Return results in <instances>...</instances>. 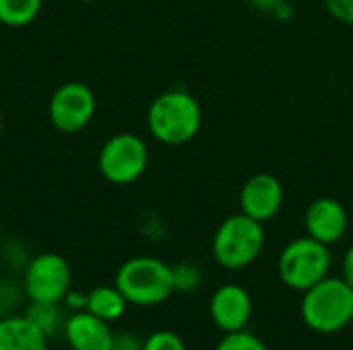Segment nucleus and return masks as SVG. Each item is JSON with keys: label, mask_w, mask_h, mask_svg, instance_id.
<instances>
[{"label": "nucleus", "mask_w": 353, "mask_h": 350, "mask_svg": "<svg viewBox=\"0 0 353 350\" xmlns=\"http://www.w3.org/2000/svg\"><path fill=\"white\" fill-rule=\"evenodd\" d=\"M203 126V107L184 89H170L157 95L147 109L151 136L168 146H182L196 138Z\"/></svg>", "instance_id": "nucleus-1"}, {"label": "nucleus", "mask_w": 353, "mask_h": 350, "mask_svg": "<svg viewBox=\"0 0 353 350\" xmlns=\"http://www.w3.org/2000/svg\"><path fill=\"white\" fill-rule=\"evenodd\" d=\"M300 316L304 324L319 334H335L350 328L353 318V289L343 278L327 276L302 293Z\"/></svg>", "instance_id": "nucleus-2"}, {"label": "nucleus", "mask_w": 353, "mask_h": 350, "mask_svg": "<svg viewBox=\"0 0 353 350\" xmlns=\"http://www.w3.org/2000/svg\"><path fill=\"white\" fill-rule=\"evenodd\" d=\"M265 250V225L244 212L230 215L213 233V260L225 270L252 266Z\"/></svg>", "instance_id": "nucleus-3"}, {"label": "nucleus", "mask_w": 353, "mask_h": 350, "mask_svg": "<svg viewBox=\"0 0 353 350\" xmlns=\"http://www.w3.org/2000/svg\"><path fill=\"white\" fill-rule=\"evenodd\" d=\"M114 285L126 297L128 305L137 307H155L174 295L172 266L153 256L126 260L118 268Z\"/></svg>", "instance_id": "nucleus-4"}, {"label": "nucleus", "mask_w": 353, "mask_h": 350, "mask_svg": "<svg viewBox=\"0 0 353 350\" xmlns=\"http://www.w3.org/2000/svg\"><path fill=\"white\" fill-rule=\"evenodd\" d=\"M331 248L308 235L292 239L277 258L279 281L288 289L298 293H304L327 276H331Z\"/></svg>", "instance_id": "nucleus-5"}, {"label": "nucleus", "mask_w": 353, "mask_h": 350, "mask_svg": "<svg viewBox=\"0 0 353 350\" xmlns=\"http://www.w3.org/2000/svg\"><path fill=\"white\" fill-rule=\"evenodd\" d=\"M97 167L110 184H134L149 167V149L145 140L132 132L114 134L103 142L97 155Z\"/></svg>", "instance_id": "nucleus-6"}, {"label": "nucleus", "mask_w": 353, "mask_h": 350, "mask_svg": "<svg viewBox=\"0 0 353 350\" xmlns=\"http://www.w3.org/2000/svg\"><path fill=\"white\" fill-rule=\"evenodd\" d=\"M70 281L68 262L60 254L43 252L29 260L23 274V293L29 301L62 303L70 291Z\"/></svg>", "instance_id": "nucleus-7"}, {"label": "nucleus", "mask_w": 353, "mask_h": 350, "mask_svg": "<svg viewBox=\"0 0 353 350\" xmlns=\"http://www.w3.org/2000/svg\"><path fill=\"white\" fill-rule=\"evenodd\" d=\"M97 109L95 93L79 80L60 85L48 103L52 126L62 134H77L89 126Z\"/></svg>", "instance_id": "nucleus-8"}, {"label": "nucleus", "mask_w": 353, "mask_h": 350, "mask_svg": "<svg viewBox=\"0 0 353 350\" xmlns=\"http://www.w3.org/2000/svg\"><path fill=\"white\" fill-rule=\"evenodd\" d=\"M254 314V303L250 293L236 283L221 285L213 291L209 299V316L217 330L223 334L246 330Z\"/></svg>", "instance_id": "nucleus-9"}, {"label": "nucleus", "mask_w": 353, "mask_h": 350, "mask_svg": "<svg viewBox=\"0 0 353 350\" xmlns=\"http://www.w3.org/2000/svg\"><path fill=\"white\" fill-rule=\"evenodd\" d=\"M283 200V184L273 173H254L240 190V212L265 225L279 215Z\"/></svg>", "instance_id": "nucleus-10"}, {"label": "nucleus", "mask_w": 353, "mask_h": 350, "mask_svg": "<svg viewBox=\"0 0 353 350\" xmlns=\"http://www.w3.org/2000/svg\"><path fill=\"white\" fill-rule=\"evenodd\" d=\"M304 227L308 237L331 248L345 237L350 227V217L339 200L331 196H321L308 204L304 212Z\"/></svg>", "instance_id": "nucleus-11"}, {"label": "nucleus", "mask_w": 353, "mask_h": 350, "mask_svg": "<svg viewBox=\"0 0 353 350\" xmlns=\"http://www.w3.org/2000/svg\"><path fill=\"white\" fill-rule=\"evenodd\" d=\"M62 332L72 350H110L114 340L110 324L87 309L72 311L70 318H66Z\"/></svg>", "instance_id": "nucleus-12"}, {"label": "nucleus", "mask_w": 353, "mask_h": 350, "mask_svg": "<svg viewBox=\"0 0 353 350\" xmlns=\"http://www.w3.org/2000/svg\"><path fill=\"white\" fill-rule=\"evenodd\" d=\"M0 350H50V338L23 314L0 318Z\"/></svg>", "instance_id": "nucleus-13"}, {"label": "nucleus", "mask_w": 353, "mask_h": 350, "mask_svg": "<svg viewBox=\"0 0 353 350\" xmlns=\"http://www.w3.org/2000/svg\"><path fill=\"white\" fill-rule=\"evenodd\" d=\"M128 301L126 297L118 291V287H110V285H101L95 287L87 293V311L97 316L99 320L114 324L118 322L124 314H126Z\"/></svg>", "instance_id": "nucleus-14"}, {"label": "nucleus", "mask_w": 353, "mask_h": 350, "mask_svg": "<svg viewBox=\"0 0 353 350\" xmlns=\"http://www.w3.org/2000/svg\"><path fill=\"white\" fill-rule=\"evenodd\" d=\"M43 0H0V23L12 29H21L31 25L39 10Z\"/></svg>", "instance_id": "nucleus-15"}, {"label": "nucleus", "mask_w": 353, "mask_h": 350, "mask_svg": "<svg viewBox=\"0 0 353 350\" xmlns=\"http://www.w3.org/2000/svg\"><path fill=\"white\" fill-rule=\"evenodd\" d=\"M25 316L48 336H56L58 330L64 328L62 316H60V307L58 303H43V301H31L29 307L25 309Z\"/></svg>", "instance_id": "nucleus-16"}, {"label": "nucleus", "mask_w": 353, "mask_h": 350, "mask_svg": "<svg viewBox=\"0 0 353 350\" xmlns=\"http://www.w3.org/2000/svg\"><path fill=\"white\" fill-rule=\"evenodd\" d=\"M172 276H174V293H194L203 283L201 270L190 262H180L172 266Z\"/></svg>", "instance_id": "nucleus-17"}, {"label": "nucleus", "mask_w": 353, "mask_h": 350, "mask_svg": "<svg viewBox=\"0 0 353 350\" xmlns=\"http://www.w3.org/2000/svg\"><path fill=\"white\" fill-rule=\"evenodd\" d=\"M215 350H269V347L252 332L248 330H240V332H230L225 334Z\"/></svg>", "instance_id": "nucleus-18"}, {"label": "nucleus", "mask_w": 353, "mask_h": 350, "mask_svg": "<svg viewBox=\"0 0 353 350\" xmlns=\"http://www.w3.org/2000/svg\"><path fill=\"white\" fill-rule=\"evenodd\" d=\"M143 350H186V344L176 332L157 330L143 340Z\"/></svg>", "instance_id": "nucleus-19"}, {"label": "nucleus", "mask_w": 353, "mask_h": 350, "mask_svg": "<svg viewBox=\"0 0 353 350\" xmlns=\"http://www.w3.org/2000/svg\"><path fill=\"white\" fill-rule=\"evenodd\" d=\"M325 8L335 21L353 27V0H325Z\"/></svg>", "instance_id": "nucleus-20"}, {"label": "nucleus", "mask_w": 353, "mask_h": 350, "mask_svg": "<svg viewBox=\"0 0 353 350\" xmlns=\"http://www.w3.org/2000/svg\"><path fill=\"white\" fill-rule=\"evenodd\" d=\"M110 350H143V340L132 332H114Z\"/></svg>", "instance_id": "nucleus-21"}, {"label": "nucleus", "mask_w": 353, "mask_h": 350, "mask_svg": "<svg viewBox=\"0 0 353 350\" xmlns=\"http://www.w3.org/2000/svg\"><path fill=\"white\" fill-rule=\"evenodd\" d=\"M62 303H64L70 311H83V309H87V293L68 291L66 297L62 299Z\"/></svg>", "instance_id": "nucleus-22"}, {"label": "nucleus", "mask_w": 353, "mask_h": 350, "mask_svg": "<svg viewBox=\"0 0 353 350\" xmlns=\"http://www.w3.org/2000/svg\"><path fill=\"white\" fill-rule=\"evenodd\" d=\"M246 2L261 12H279L285 6V0H246Z\"/></svg>", "instance_id": "nucleus-23"}, {"label": "nucleus", "mask_w": 353, "mask_h": 350, "mask_svg": "<svg viewBox=\"0 0 353 350\" xmlns=\"http://www.w3.org/2000/svg\"><path fill=\"white\" fill-rule=\"evenodd\" d=\"M341 278L353 289V243L347 248L343 262H341Z\"/></svg>", "instance_id": "nucleus-24"}, {"label": "nucleus", "mask_w": 353, "mask_h": 350, "mask_svg": "<svg viewBox=\"0 0 353 350\" xmlns=\"http://www.w3.org/2000/svg\"><path fill=\"white\" fill-rule=\"evenodd\" d=\"M2 126H4V118H2V111H0V134H2Z\"/></svg>", "instance_id": "nucleus-25"}, {"label": "nucleus", "mask_w": 353, "mask_h": 350, "mask_svg": "<svg viewBox=\"0 0 353 350\" xmlns=\"http://www.w3.org/2000/svg\"><path fill=\"white\" fill-rule=\"evenodd\" d=\"M85 2H97V0H85Z\"/></svg>", "instance_id": "nucleus-26"}, {"label": "nucleus", "mask_w": 353, "mask_h": 350, "mask_svg": "<svg viewBox=\"0 0 353 350\" xmlns=\"http://www.w3.org/2000/svg\"><path fill=\"white\" fill-rule=\"evenodd\" d=\"M352 328H353V318H352Z\"/></svg>", "instance_id": "nucleus-27"}]
</instances>
